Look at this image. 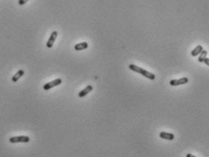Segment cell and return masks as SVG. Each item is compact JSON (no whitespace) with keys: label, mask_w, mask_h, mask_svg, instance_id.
Returning a JSON list of instances; mask_svg holds the SVG:
<instances>
[{"label":"cell","mask_w":209,"mask_h":157,"mask_svg":"<svg viewBox=\"0 0 209 157\" xmlns=\"http://www.w3.org/2000/svg\"><path fill=\"white\" fill-rule=\"evenodd\" d=\"M29 1V0H19V1H18V5L19 6H23V5H25L27 2H28Z\"/></svg>","instance_id":"cell-12"},{"label":"cell","mask_w":209,"mask_h":157,"mask_svg":"<svg viewBox=\"0 0 209 157\" xmlns=\"http://www.w3.org/2000/svg\"><path fill=\"white\" fill-rule=\"evenodd\" d=\"M159 137L165 140H168V141H172L175 139V136L171 133H167V132H161L159 133Z\"/></svg>","instance_id":"cell-6"},{"label":"cell","mask_w":209,"mask_h":157,"mask_svg":"<svg viewBox=\"0 0 209 157\" xmlns=\"http://www.w3.org/2000/svg\"><path fill=\"white\" fill-rule=\"evenodd\" d=\"M24 74H25V72H24V70H18L14 76H13V77H12V81L13 82H17L23 76H24Z\"/></svg>","instance_id":"cell-9"},{"label":"cell","mask_w":209,"mask_h":157,"mask_svg":"<svg viewBox=\"0 0 209 157\" xmlns=\"http://www.w3.org/2000/svg\"><path fill=\"white\" fill-rule=\"evenodd\" d=\"M57 35H58V33H57V31H54V32H52V34L50 35V37L48 38V42H46V47H48V48H51V47H53V46H54V43H55V41H56L57 37Z\"/></svg>","instance_id":"cell-5"},{"label":"cell","mask_w":209,"mask_h":157,"mask_svg":"<svg viewBox=\"0 0 209 157\" xmlns=\"http://www.w3.org/2000/svg\"><path fill=\"white\" fill-rule=\"evenodd\" d=\"M187 157H196V156L193 155L192 153H187Z\"/></svg>","instance_id":"cell-14"},{"label":"cell","mask_w":209,"mask_h":157,"mask_svg":"<svg viewBox=\"0 0 209 157\" xmlns=\"http://www.w3.org/2000/svg\"><path fill=\"white\" fill-rule=\"evenodd\" d=\"M199 57H198V62H200V63H202L203 61H204V59L206 57V56H207V51H205V50H203L199 55Z\"/></svg>","instance_id":"cell-11"},{"label":"cell","mask_w":209,"mask_h":157,"mask_svg":"<svg viewBox=\"0 0 209 157\" xmlns=\"http://www.w3.org/2000/svg\"><path fill=\"white\" fill-rule=\"evenodd\" d=\"M93 90V86L92 85H87V86H86L82 91H80L79 93H78V96L79 97H85L86 96H87L91 91Z\"/></svg>","instance_id":"cell-7"},{"label":"cell","mask_w":209,"mask_h":157,"mask_svg":"<svg viewBox=\"0 0 209 157\" xmlns=\"http://www.w3.org/2000/svg\"><path fill=\"white\" fill-rule=\"evenodd\" d=\"M188 83V78L187 77H182L179 79H173L169 82L170 85L172 86H177L180 84H187Z\"/></svg>","instance_id":"cell-4"},{"label":"cell","mask_w":209,"mask_h":157,"mask_svg":"<svg viewBox=\"0 0 209 157\" xmlns=\"http://www.w3.org/2000/svg\"><path fill=\"white\" fill-rule=\"evenodd\" d=\"M129 69H131L132 71H134L135 73H138V74L144 76L145 77H147V78H148L150 80H155V75H154L151 72L147 71L146 69H143L142 67H140V66H137L135 64H129Z\"/></svg>","instance_id":"cell-1"},{"label":"cell","mask_w":209,"mask_h":157,"mask_svg":"<svg viewBox=\"0 0 209 157\" xmlns=\"http://www.w3.org/2000/svg\"><path fill=\"white\" fill-rule=\"evenodd\" d=\"M88 47V44L86 42H81V43H78L75 46V50L77 51H82V50H85Z\"/></svg>","instance_id":"cell-8"},{"label":"cell","mask_w":209,"mask_h":157,"mask_svg":"<svg viewBox=\"0 0 209 157\" xmlns=\"http://www.w3.org/2000/svg\"><path fill=\"white\" fill-rule=\"evenodd\" d=\"M203 50H204V48H203L202 46H197V47L191 52V56H197Z\"/></svg>","instance_id":"cell-10"},{"label":"cell","mask_w":209,"mask_h":157,"mask_svg":"<svg viewBox=\"0 0 209 157\" xmlns=\"http://www.w3.org/2000/svg\"><path fill=\"white\" fill-rule=\"evenodd\" d=\"M61 84H62V79L57 78V79H55V80H53V81H51L49 83H46L45 84H44L43 88H44V90H49V89H51V88H53L55 86H57V85H59Z\"/></svg>","instance_id":"cell-3"},{"label":"cell","mask_w":209,"mask_h":157,"mask_svg":"<svg viewBox=\"0 0 209 157\" xmlns=\"http://www.w3.org/2000/svg\"><path fill=\"white\" fill-rule=\"evenodd\" d=\"M206 65H209V60H208V57H205V59H204V61H203Z\"/></svg>","instance_id":"cell-13"},{"label":"cell","mask_w":209,"mask_h":157,"mask_svg":"<svg viewBox=\"0 0 209 157\" xmlns=\"http://www.w3.org/2000/svg\"><path fill=\"white\" fill-rule=\"evenodd\" d=\"M30 141V138L26 136H13L9 138V142L11 144H16V143H28Z\"/></svg>","instance_id":"cell-2"}]
</instances>
